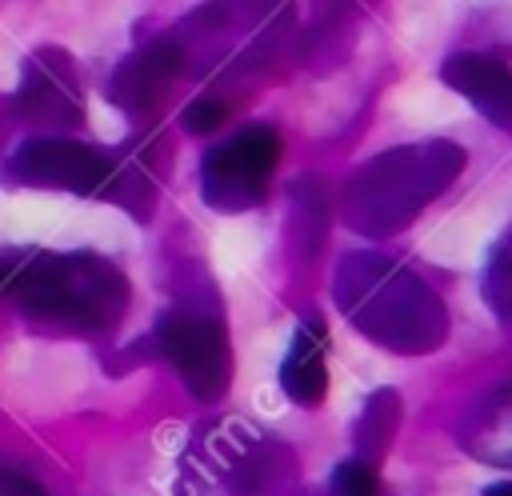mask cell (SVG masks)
Instances as JSON below:
<instances>
[{
    "label": "cell",
    "mask_w": 512,
    "mask_h": 496,
    "mask_svg": "<svg viewBox=\"0 0 512 496\" xmlns=\"http://www.w3.org/2000/svg\"><path fill=\"white\" fill-rule=\"evenodd\" d=\"M332 296L336 308L352 320V328L388 352L424 356L436 352L448 336L444 300L432 292L424 276H416L392 256L380 252L344 256L332 276Z\"/></svg>",
    "instance_id": "obj_1"
},
{
    "label": "cell",
    "mask_w": 512,
    "mask_h": 496,
    "mask_svg": "<svg viewBox=\"0 0 512 496\" xmlns=\"http://www.w3.org/2000/svg\"><path fill=\"white\" fill-rule=\"evenodd\" d=\"M0 296L32 320L104 332L128 308V276L96 252H0Z\"/></svg>",
    "instance_id": "obj_2"
},
{
    "label": "cell",
    "mask_w": 512,
    "mask_h": 496,
    "mask_svg": "<svg viewBox=\"0 0 512 496\" xmlns=\"http://www.w3.org/2000/svg\"><path fill=\"white\" fill-rule=\"evenodd\" d=\"M464 172V148L452 140L396 144L364 160L340 196V216L352 232L384 240L404 232L456 176Z\"/></svg>",
    "instance_id": "obj_3"
},
{
    "label": "cell",
    "mask_w": 512,
    "mask_h": 496,
    "mask_svg": "<svg viewBox=\"0 0 512 496\" xmlns=\"http://www.w3.org/2000/svg\"><path fill=\"white\" fill-rule=\"evenodd\" d=\"M292 28L288 0H212L168 32L184 76H244L264 64Z\"/></svg>",
    "instance_id": "obj_4"
},
{
    "label": "cell",
    "mask_w": 512,
    "mask_h": 496,
    "mask_svg": "<svg viewBox=\"0 0 512 496\" xmlns=\"http://www.w3.org/2000/svg\"><path fill=\"white\" fill-rule=\"evenodd\" d=\"M280 164V136L268 124H248L216 144L200 164V196L216 212H244L264 200Z\"/></svg>",
    "instance_id": "obj_5"
},
{
    "label": "cell",
    "mask_w": 512,
    "mask_h": 496,
    "mask_svg": "<svg viewBox=\"0 0 512 496\" xmlns=\"http://www.w3.org/2000/svg\"><path fill=\"white\" fill-rule=\"evenodd\" d=\"M156 348L196 400H220L232 384V344L216 312L176 308L156 324Z\"/></svg>",
    "instance_id": "obj_6"
},
{
    "label": "cell",
    "mask_w": 512,
    "mask_h": 496,
    "mask_svg": "<svg viewBox=\"0 0 512 496\" xmlns=\"http://www.w3.org/2000/svg\"><path fill=\"white\" fill-rule=\"evenodd\" d=\"M112 164L116 156L96 144H80L64 136H32L8 156L0 176L24 188H64L80 196H92V192L104 196L112 180Z\"/></svg>",
    "instance_id": "obj_7"
},
{
    "label": "cell",
    "mask_w": 512,
    "mask_h": 496,
    "mask_svg": "<svg viewBox=\"0 0 512 496\" xmlns=\"http://www.w3.org/2000/svg\"><path fill=\"white\" fill-rule=\"evenodd\" d=\"M12 116L36 128H76L84 120V100H80V84L68 52L36 48L24 60L20 88L12 96Z\"/></svg>",
    "instance_id": "obj_8"
},
{
    "label": "cell",
    "mask_w": 512,
    "mask_h": 496,
    "mask_svg": "<svg viewBox=\"0 0 512 496\" xmlns=\"http://www.w3.org/2000/svg\"><path fill=\"white\" fill-rule=\"evenodd\" d=\"M184 76V64H180V52L168 36L136 48L132 56H124L108 80V100L116 108H124L132 120H148L160 112L168 88Z\"/></svg>",
    "instance_id": "obj_9"
},
{
    "label": "cell",
    "mask_w": 512,
    "mask_h": 496,
    "mask_svg": "<svg viewBox=\"0 0 512 496\" xmlns=\"http://www.w3.org/2000/svg\"><path fill=\"white\" fill-rule=\"evenodd\" d=\"M440 80L460 92L484 120L512 132V68L484 52H452L440 64Z\"/></svg>",
    "instance_id": "obj_10"
},
{
    "label": "cell",
    "mask_w": 512,
    "mask_h": 496,
    "mask_svg": "<svg viewBox=\"0 0 512 496\" xmlns=\"http://www.w3.org/2000/svg\"><path fill=\"white\" fill-rule=\"evenodd\" d=\"M324 348H328V328L320 320H304L292 332V344H288V352L280 360V388L300 408H316L328 396Z\"/></svg>",
    "instance_id": "obj_11"
},
{
    "label": "cell",
    "mask_w": 512,
    "mask_h": 496,
    "mask_svg": "<svg viewBox=\"0 0 512 496\" xmlns=\"http://www.w3.org/2000/svg\"><path fill=\"white\" fill-rule=\"evenodd\" d=\"M396 428H400V396L392 388H376L364 408H360V420H356V432H352V444H356V460L364 464H380L396 440Z\"/></svg>",
    "instance_id": "obj_12"
},
{
    "label": "cell",
    "mask_w": 512,
    "mask_h": 496,
    "mask_svg": "<svg viewBox=\"0 0 512 496\" xmlns=\"http://www.w3.org/2000/svg\"><path fill=\"white\" fill-rule=\"evenodd\" d=\"M480 292L500 320H512V228L492 244L480 276Z\"/></svg>",
    "instance_id": "obj_13"
},
{
    "label": "cell",
    "mask_w": 512,
    "mask_h": 496,
    "mask_svg": "<svg viewBox=\"0 0 512 496\" xmlns=\"http://www.w3.org/2000/svg\"><path fill=\"white\" fill-rule=\"evenodd\" d=\"M332 496H380V476L364 460H344L332 472Z\"/></svg>",
    "instance_id": "obj_14"
},
{
    "label": "cell",
    "mask_w": 512,
    "mask_h": 496,
    "mask_svg": "<svg viewBox=\"0 0 512 496\" xmlns=\"http://www.w3.org/2000/svg\"><path fill=\"white\" fill-rule=\"evenodd\" d=\"M224 116H228V104L224 100H216V96H196L188 108H184V116H180V124H184V132H212L216 124H224Z\"/></svg>",
    "instance_id": "obj_15"
},
{
    "label": "cell",
    "mask_w": 512,
    "mask_h": 496,
    "mask_svg": "<svg viewBox=\"0 0 512 496\" xmlns=\"http://www.w3.org/2000/svg\"><path fill=\"white\" fill-rule=\"evenodd\" d=\"M0 496H44V488L24 472L0 468Z\"/></svg>",
    "instance_id": "obj_16"
},
{
    "label": "cell",
    "mask_w": 512,
    "mask_h": 496,
    "mask_svg": "<svg viewBox=\"0 0 512 496\" xmlns=\"http://www.w3.org/2000/svg\"><path fill=\"white\" fill-rule=\"evenodd\" d=\"M12 120H16V116H12V100H4V96H0V140L8 136V128H12Z\"/></svg>",
    "instance_id": "obj_17"
},
{
    "label": "cell",
    "mask_w": 512,
    "mask_h": 496,
    "mask_svg": "<svg viewBox=\"0 0 512 496\" xmlns=\"http://www.w3.org/2000/svg\"><path fill=\"white\" fill-rule=\"evenodd\" d=\"M484 496H512V484H496V488H488Z\"/></svg>",
    "instance_id": "obj_18"
}]
</instances>
